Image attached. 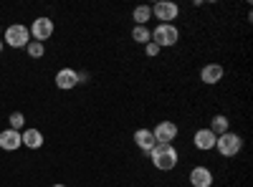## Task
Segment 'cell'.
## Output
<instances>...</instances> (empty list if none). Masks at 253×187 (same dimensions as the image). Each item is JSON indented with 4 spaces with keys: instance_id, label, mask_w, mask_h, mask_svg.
Masks as SVG:
<instances>
[{
    "instance_id": "9",
    "label": "cell",
    "mask_w": 253,
    "mask_h": 187,
    "mask_svg": "<svg viewBox=\"0 0 253 187\" xmlns=\"http://www.w3.org/2000/svg\"><path fill=\"white\" fill-rule=\"evenodd\" d=\"M223 74H225V69L220 64H208L200 71V81H203L205 86H215V84H220V81H223Z\"/></svg>"
},
{
    "instance_id": "15",
    "label": "cell",
    "mask_w": 253,
    "mask_h": 187,
    "mask_svg": "<svg viewBox=\"0 0 253 187\" xmlns=\"http://www.w3.org/2000/svg\"><path fill=\"white\" fill-rule=\"evenodd\" d=\"M208 129L213 132L215 137H220V134L230 132V121H228V116H225V114H215L213 119H210V127H208Z\"/></svg>"
},
{
    "instance_id": "22",
    "label": "cell",
    "mask_w": 253,
    "mask_h": 187,
    "mask_svg": "<svg viewBox=\"0 0 253 187\" xmlns=\"http://www.w3.org/2000/svg\"><path fill=\"white\" fill-rule=\"evenodd\" d=\"M53 187H66V185H53Z\"/></svg>"
},
{
    "instance_id": "10",
    "label": "cell",
    "mask_w": 253,
    "mask_h": 187,
    "mask_svg": "<svg viewBox=\"0 0 253 187\" xmlns=\"http://www.w3.org/2000/svg\"><path fill=\"white\" fill-rule=\"evenodd\" d=\"M215 134L210 132L208 127L205 129H198L195 134H193V144H195V150H200V152H210V150H215Z\"/></svg>"
},
{
    "instance_id": "4",
    "label": "cell",
    "mask_w": 253,
    "mask_h": 187,
    "mask_svg": "<svg viewBox=\"0 0 253 187\" xmlns=\"http://www.w3.org/2000/svg\"><path fill=\"white\" fill-rule=\"evenodd\" d=\"M3 43L10 46V48H26L31 43V31L26 26H20V23L8 26L5 33H3Z\"/></svg>"
},
{
    "instance_id": "3",
    "label": "cell",
    "mask_w": 253,
    "mask_h": 187,
    "mask_svg": "<svg viewBox=\"0 0 253 187\" xmlns=\"http://www.w3.org/2000/svg\"><path fill=\"white\" fill-rule=\"evenodd\" d=\"M215 150H218L220 157H236L243 150V139L236 132H225V134H220L215 139Z\"/></svg>"
},
{
    "instance_id": "17",
    "label": "cell",
    "mask_w": 253,
    "mask_h": 187,
    "mask_svg": "<svg viewBox=\"0 0 253 187\" xmlns=\"http://www.w3.org/2000/svg\"><path fill=\"white\" fill-rule=\"evenodd\" d=\"M132 40H134V43H139V46H147L152 40V31L147 28V26H134L132 28Z\"/></svg>"
},
{
    "instance_id": "21",
    "label": "cell",
    "mask_w": 253,
    "mask_h": 187,
    "mask_svg": "<svg viewBox=\"0 0 253 187\" xmlns=\"http://www.w3.org/2000/svg\"><path fill=\"white\" fill-rule=\"evenodd\" d=\"M3 46H5V43H3V38H0V53H3Z\"/></svg>"
},
{
    "instance_id": "5",
    "label": "cell",
    "mask_w": 253,
    "mask_h": 187,
    "mask_svg": "<svg viewBox=\"0 0 253 187\" xmlns=\"http://www.w3.org/2000/svg\"><path fill=\"white\" fill-rule=\"evenodd\" d=\"M150 8H152V18H157L160 23H172L180 15V5L172 3V0H160V3H155Z\"/></svg>"
},
{
    "instance_id": "11",
    "label": "cell",
    "mask_w": 253,
    "mask_h": 187,
    "mask_svg": "<svg viewBox=\"0 0 253 187\" xmlns=\"http://www.w3.org/2000/svg\"><path fill=\"white\" fill-rule=\"evenodd\" d=\"M23 147V139H20V132L15 129H3L0 132V150H5V152H15Z\"/></svg>"
},
{
    "instance_id": "6",
    "label": "cell",
    "mask_w": 253,
    "mask_h": 187,
    "mask_svg": "<svg viewBox=\"0 0 253 187\" xmlns=\"http://www.w3.org/2000/svg\"><path fill=\"white\" fill-rule=\"evenodd\" d=\"M31 40H38V43H43V40H48L53 36V20L51 18H36L31 23Z\"/></svg>"
},
{
    "instance_id": "14",
    "label": "cell",
    "mask_w": 253,
    "mask_h": 187,
    "mask_svg": "<svg viewBox=\"0 0 253 187\" xmlns=\"http://www.w3.org/2000/svg\"><path fill=\"white\" fill-rule=\"evenodd\" d=\"M20 139H23V147H28V150H41L43 147V134H41L38 129L20 132Z\"/></svg>"
},
{
    "instance_id": "18",
    "label": "cell",
    "mask_w": 253,
    "mask_h": 187,
    "mask_svg": "<svg viewBox=\"0 0 253 187\" xmlns=\"http://www.w3.org/2000/svg\"><path fill=\"white\" fill-rule=\"evenodd\" d=\"M8 121H10V129H15V132H20L26 127V116H23V112H13L10 116H8Z\"/></svg>"
},
{
    "instance_id": "13",
    "label": "cell",
    "mask_w": 253,
    "mask_h": 187,
    "mask_svg": "<svg viewBox=\"0 0 253 187\" xmlns=\"http://www.w3.org/2000/svg\"><path fill=\"white\" fill-rule=\"evenodd\" d=\"M134 144H137V150L139 152H144V154H150L152 152V147H155V134H152V129H137L134 132Z\"/></svg>"
},
{
    "instance_id": "7",
    "label": "cell",
    "mask_w": 253,
    "mask_h": 187,
    "mask_svg": "<svg viewBox=\"0 0 253 187\" xmlns=\"http://www.w3.org/2000/svg\"><path fill=\"white\" fill-rule=\"evenodd\" d=\"M152 134H155L157 144H172L177 139V124L175 121H160L152 129Z\"/></svg>"
},
{
    "instance_id": "8",
    "label": "cell",
    "mask_w": 253,
    "mask_h": 187,
    "mask_svg": "<svg viewBox=\"0 0 253 187\" xmlns=\"http://www.w3.org/2000/svg\"><path fill=\"white\" fill-rule=\"evenodd\" d=\"M213 182H215L213 172H210L208 167H203V164L190 170V185L193 187H213Z\"/></svg>"
},
{
    "instance_id": "19",
    "label": "cell",
    "mask_w": 253,
    "mask_h": 187,
    "mask_svg": "<svg viewBox=\"0 0 253 187\" xmlns=\"http://www.w3.org/2000/svg\"><path fill=\"white\" fill-rule=\"evenodd\" d=\"M26 51H28V56H31V58H41V56L46 53L43 43H38V40H31V43L26 46Z\"/></svg>"
},
{
    "instance_id": "12",
    "label": "cell",
    "mask_w": 253,
    "mask_h": 187,
    "mask_svg": "<svg viewBox=\"0 0 253 187\" xmlns=\"http://www.w3.org/2000/svg\"><path fill=\"white\" fill-rule=\"evenodd\" d=\"M76 84H79V71H74V69H61V71L56 74V86H58L61 91L76 89Z\"/></svg>"
},
{
    "instance_id": "16",
    "label": "cell",
    "mask_w": 253,
    "mask_h": 187,
    "mask_svg": "<svg viewBox=\"0 0 253 187\" xmlns=\"http://www.w3.org/2000/svg\"><path fill=\"white\" fill-rule=\"evenodd\" d=\"M132 18H134V26H147L152 20V8L150 5H137L132 10Z\"/></svg>"
},
{
    "instance_id": "1",
    "label": "cell",
    "mask_w": 253,
    "mask_h": 187,
    "mask_svg": "<svg viewBox=\"0 0 253 187\" xmlns=\"http://www.w3.org/2000/svg\"><path fill=\"white\" fill-rule=\"evenodd\" d=\"M150 159H152V164H155V170L170 172V170L177 167L180 154H177V150H175V144H155L152 152H150Z\"/></svg>"
},
{
    "instance_id": "20",
    "label": "cell",
    "mask_w": 253,
    "mask_h": 187,
    "mask_svg": "<svg viewBox=\"0 0 253 187\" xmlns=\"http://www.w3.org/2000/svg\"><path fill=\"white\" fill-rule=\"evenodd\" d=\"M144 53L150 56V58H155V56H160V46H157V43H152V40H150V43L144 46Z\"/></svg>"
},
{
    "instance_id": "2",
    "label": "cell",
    "mask_w": 253,
    "mask_h": 187,
    "mask_svg": "<svg viewBox=\"0 0 253 187\" xmlns=\"http://www.w3.org/2000/svg\"><path fill=\"white\" fill-rule=\"evenodd\" d=\"M177 40H180V28H177L175 23H160V26L152 31V43H157L160 51L177 46Z\"/></svg>"
}]
</instances>
